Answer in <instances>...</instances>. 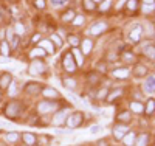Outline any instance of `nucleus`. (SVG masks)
I'll use <instances>...</instances> for the list:
<instances>
[{
    "mask_svg": "<svg viewBox=\"0 0 155 146\" xmlns=\"http://www.w3.org/2000/svg\"><path fill=\"white\" fill-rule=\"evenodd\" d=\"M20 112H22V104H19L17 101H11L5 107V115L8 118H17Z\"/></svg>",
    "mask_w": 155,
    "mask_h": 146,
    "instance_id": "obj_1",
    "label": "nucleus"
},
{
    "mask_svg": "<svg viewBox=\"0 0 155 146\" xmlns=\"http://www.w3.org/2000/svg\"><path fill=\"white\" fill-rule=\"evenodd\" d=\"M82 123V114L81 112H76V114H71L67 117V120H65V124L70 127V129H74L78 126H81Z\"/></svg>",
    "mask_w": 155,
    "mask_h": 146,
    "instance_id": "obj_2",
    "label": "nucleus"
},
{
    "mask_svg": "<svg viewBox=\"0 0 155 146\" xmlns=\"http://www.w3.org/2000/svg\"><path fill=\"white\" fill-rule=\"evenodd\" d=\"M62 64H64V69H65L68 73H73L76 70V62H74V58H73L71 53H65V55H64Z\"/></svg>",
    "mask_w": 155,
    "mask_h": 146,
    "instance_id": "obj_3",
    "label": "nucleus"
},
{
    "mask_svg": "<svg viewBox=\"0 0 155 146\" xmlns=\"http://www.w3.org/2000/svg\"><path fill=\"white\" fill-rule=\"evenodd\" d=\"M37 109H39L41 114H48V112L56 109V103H53V101H41L37 104Z\"/></svg>",
    "mask_w": 155,
    "mask_h": 146,
    "instance_id": "obj_4",
    "label": "nucleus"
},
{
    "mask_svg": "<svg viewBox=\"0 0 155 146\" xmlns=\"http://www.w3.org/2000/svg\"><path fill=\"white\" fill-rule=\"evenodd\" d=\"M45 72V64L42 61H33L30 65V73L31 75H41Z\"/></svg>",
    "mask_w": 155,
    "mask_h": 146,
    "instance_id": "obj_5",
    "label": "nucleus"
},
{
    "mask_svg": "<svg viewBox=\"0 0 155 146\" xmlns=\"http://www.w3.org/2000/svg\"><path fill=\"white\" fill-rule=\"evenodd\" d=\"M68 112H70L68 109H62V110L56 112L54 117H53V123H54V124H62V123H65L67 117H68Z\"/></svg>",
    "mask_w": 155,
    "mask_h": 146,
    "instance_id": "obj_6",
    "label": "nucleus"
},
{
    "mask_svg": "<svg viewBox=\"0 0 155 146\" xmlns=\"http://www.w3.org/2000/svg\"><path fill=\"white\" fill-rule=\"evenodd\" d=\"M141 34H143V28H141L140 25H135L130 30V33H129V39H130L132 42H140Z\"/></svg>",
    "mask_w": 155,
    "mask_h": 146,
    "instance_id": "obj_7",
    "label": "nucleus"
},
{
    "mask_svg": "<svg viewBox=\"0 0 155 146\" xmlns=\"http://www.w3.org/2000/svg\"><path fill=\"white\" fill-rule=\"evenodd\" d=\"M143 89H144V92L146 93H155V76H149L146 81H144V84H143Z\"/></svg>",
    "mask_w": 155,
    "mask_h": 146,
    "instance_id": "obj_8",
    "label": "nucleus"
},
{
    "mask_svg": "<svg viewBox=\"0 0 155 146\" xmlns=\"http://www.w3.org/2000/svg\"><path fill=\"white\" fill-rule=\"evenodd\" d=\"M124 134H127V126H126V124H116V126L113 127V135H115V138L121 140V138L124 137Z\"/></svg>",
    "mask_w": 155,
    "mask_h": 146,
    "instance_id": "obj_9",
    "label": "nucleus"
},
{
    "mask_svg": "<svg viewBox=\"0 0 155 146\" xmlns=\"http://www.w3.org/2000/svg\"><path fill=\"white\" fill-rule=\"evenodd\" d=\"M106 28H107V23H106V22H96V23L92 26L90 33H92L93 36H98V34H101L102 31H104Z\"/></svg>",
    "mask_w": 155,
    "mask_h": 146,
    "instance_id": "obj_10",
    "label": "nucleus"
},
{
    "mask_svg": "<svg viewBox=\"0 0 155 146\" xmlns=\"http://www.w3.org/2000/svg\"><path fill=\"white\" fill-rule=\"evenodd\" d=\"M41 92H42V95H44V97L51 98V100H54V98L61 97V95H59V92H58L56 89H51V87H47V89H44V90H41Z\"/></svg>",
    "mask_w": 155,
    "mask_h": 146,
    "instance_id": "obj_11",
    "label": "nucleus"
},
{
    "mask_svg": "<svg viewBox=\"0 0 155 146\" xmlns=\"http://www.w3.org/2000/svg\"><path fill=\"white\" fill-rule=\"evenodd\" d=\"M129 75H130V70L129 69H116V70H113V76L118 78V79H126V78H129Z\"/></svg>",
    "mask_w": 155,
    "mask_h": 146,
    "instance_id": "obj_12",
    "label": "nucleus"
},
{
    "mask_svg": "<svg viewBox=\"0 0 155 146\" xmlns=\"http://www.w3.org/2000/svg\"><path fill=\"white\" fill-rule=\"evenodd\" d=\"M25 92H27V93H31V95H37L39 92H41V87H39L37 83H30V84H27V87H25Z\"/></svg>",
    "mask_w": 155,
    "mask_h": 146,
    "instance_id": "obj_13",
    "label": "nucleus"
},
{
    "mask_svg": "<svg viewBox=\"0 0 155 146\" xmlns=\"http://www.w3.org/2000/svg\"><path fill=\"white\" fill-rule=\"evenodd\" d=\"M39 47L44 48L45 53H50V55H53V53H54V47H53V44H51V41H47V39H44V41L39 44Z\"/></svg>",
    "mask_w": 155,
    "mask_h": 146,
    "instance_id": "obj_14",
    "label": "nucleus"
},
{
    "mask_svg": "<svg viewBox=\"0 0 155 146\" xmlns=\"http://www.w3.org/2000/svg\"><path fill=\"white\" fill-rule=\"evenodd\" d=\"M143 53L149 58V59H155V45H152V44H147V45H144V48H143Z\"/></svg>",
    "mask_w": 155,
    "mask_h": 146,
    "instance_id": "obj_15",
    "label": "nucleus"
},
{
    "mask_svg": "<svg viewBox=\"0 0 155 146\" xmlns=\"http://www.w3.org/2000/svg\"><path fill=\"white\" fill-rule=\"evenodd\" d=\"M92 47H93V44H92V41H90V39H84L82 41V53L84 55H88L90 51H92Z\"/></svg>",
    "mask_w": 155,
    "mask_h": 146,
    "instance_id": "obj_16",
    "label": "nucleus"
},
{
    "mask_svg": "<svg viewBox=\"0 0 155 146\" xmlns=\"http://www.w3.org/2000/svg\"><path fill=\"white\" fill-rule=\"evenodd\" d=\"M71 55H73V58H76L74 61H76V64H78V65H82V64H84V56L81 55V51L78 50V48H73Z\"/></svg>",
    "mask_w": 155,
    "mask_h": 146,
    "instance_id": "obj_17",
    "label": "nucleus"
},
{
    "mask_svg": "<svg viewBox=\"0 0 155 146\" xmlns=\"http://www.w3.org/2000/svg\"><path fill=\"white\" fill-rule=\"evenodd\" d=\"M147 140H149L147 134H141L138 138H135V146H146L147 144Z\"/></svg>",
    "mask_w": 155,
    "mask_h": 146,
    "instance_id": "obj_18",
    "label": "nucleus"
},
{
    "mask_svg": "<svg viewBox=\"0 0 155 146\" xmlns=\"http://www.w3.org/2000/svg\"><path fill=\"white\" fill-rule=\"evenodd\" d=\"M8 37H9V41H11L12 48H17V45H19V36H17L16 33L9 31V33H8Z\"/></svg>",
    "mask_w": 155,
    "mask_h": 146,
    "instance_id": "obj_19",
    "label": "nucleus"
},
{
    "mask_svg": "<svg viewBox=\"0 0 155 146\" xmlns=\"http://www.w3.org/2000/svg\"><path fill=\"white\" fill-rule=\"evenodd\" d=\"M130 109H132L134 112H137V114H141V112L144 110L143 104H141V103H138V101H132V103H130Z\"/></svg>",
    "mask_w": 155,
    "mask_h": 146,
    "instance_id": "obj_20",
    "label": "nucleus"
},
{
    "mask_svg": "<svg viewBox=\"0 0 155 146\" xmlns=\"http://www.w3.org/2000/svg\"><path fill=\"white\" fill-rule=\"evenodd\" d=\"M123 140H124V143H126L127 146H130V144L135 143V134H134V132H127V135L123 137Z\"/></svg>",
    "mask_w": 155,
    "mask_h": 146,
    "instance_id": "obj_21",
    "label": "nucleus"
},
{
    "mask_svg": "<svg viewBox=\"0 0 155 146\" xmlns=\"http://www.w3.org/2000/svg\"><path fill=\"white\" fill-rule=\"evenodd\" d=\"M9 83H11V75H8V73L2 75V78H0V86L6 89L9 86Z\"/></svg>",
    "mask_w": 155,
    "mask_h": 146,
    "instance_id": "obj_22",
    "label": "nucleus"
},
{
    "mask_svg": "<svg viewBox=\"0 0 155 146\" xmlns=\"http://www.w3.org/2000/svg\"><path fill=\"white\" fill-rule=\"evenodd\" d=\"M30 56H31V58H36V56H45V50L41 48V47H36L34 50H31Z\"/></svg>",
    "mask_w": 155,
    "mask_h": 146,
    "instance_id": "obj_23",
    "label": "nucleus"
},
{
    "mask_svg": "<svg viewBox=\"0 0 155 146\" xmlns=\"http://www.w3.org/2000/svg\"><path fill=\"white\" fill-rule=\"evenodd\" d=\"M134 72H135V76H144L146 72H147V69L144 67V65H137Z\"/></svg>",
    "mask_w": 155,
    "mask_h": 146,
    "instance_id": "obj_24",
    "label": "nucleus"
},
{
    "mask_svg": "<svg viewBox=\"0 0 155 146\" xmlns=\"http://www.w3.org/2000/svg\"><path fill=\"white\" fill-rule=\"evenodd\" d=\"M0 51H2L3 56H8L9 55V44L6 41H3L2 44H0Z\"/></svg>",
    "mask_w": 155,
    "mask_h": 146,
    "instance_id": "obj_25",
    "label": "nucleus"
},
{
    "mask_svg": "<svg viewBox=\"0 0 155 146\" xmlns=\"http://www.w3.org/2000/svg\"><path fill=\"white\" fill-rule=\"evenodd\" d=\"M5 138H6V141H17L19 140V134L17 132H8V134L5 135Z\"/></svg>",
    "mask_w": 155,
    "mask_h": 146,
    "instance_id": "obj_26",
    "label": "nucleus"
},
{
    "mask_svg": "<svg viewBox=\"0 0 155 146\" xmlns=\"http://www.w3.org/2000/svg\"><path fill=\"white\" fill-rule=\"evenodd\" d=\"M14 33H16L17 36H22V34H25V26H23L20 22H17V23L14 25Z\"/></svg>",
    "mask_w": 155,
    "mask_h": 146,
    "instance_id": "obj_27",
    "label": "nucleus"
},
{
    "mask_svg": "<svg viewBox=\"0 0 155 146\" xmlns=\"http://www.w3.org/2000/svg\"><path fill=\"white\" fill-rule=\"evenodd\" d=\"M23 140H25V143L30 144V146L36 143V137L33 134H23Z\"/></svg>",
    "mask_w": 155,
    "mask_h": 146,
    "instance_id": "obj_28",
    "label": "nucleus"
},
{
    "mask_svg": "<svg viewBox=\"0 0 155 146\" xmlns=\"http://www.w3.org/2000/svg\"><path fill=\"white\" fill-rule=\"evenodd\" d=\"M121 93H123V90H121V89H118V90H113L112 93L109 95V98H107V100H109V101L112 103V101H115L116 98H118V97H120Z\"/></svg>",
    "mask_w": 155,
    "mask_h": 146,
    "instance_id": "obj_29",
    "label": "nucleus"
},
{
    "mask_svg": "<svg viewBox=\"0 0 155 146\" xmlns=\"http://www.w3.org/2000/svg\"><path fill=\"white\" fill-rule=\"evenodd\" d=\"M64 86L68 87V89H74L76 87V81L71 79V78H65V79H64Z\"/></svg>",
    "mask_w": 155,
    "mask_h": 146,
    "instance_id": "obj_30",
    "label": "nucleus"
},
{
    "mask_svg": "<svg viewBox=\"0 0 155 146\" xmlns=\"http://www.w3.org/2000/svg\"><path fill=\"white\" fill-rule=\"evenodd\" d=\"M84 22H85V17L84 16H74L73 17V25H76V26L84 25Z\"/></svg>",
    "mask_w": 155,
    "mask_h": 146,
    "instance_id": "obj_31",
    "label": "nucleus"
},
{
    "mask_svg": "<svg viewBox=\"0 0 155 146\" xmlns=\"http://www.w3.org/2000/svg\"><path fill=\"white\" fill-rule=\"evenodd\" d=\"M73 17H74V12H73L71 9H68L65 14L62 16V20H64V22H70V20H73Z\"/></svg>",
    "mask_w": 155,
    "mask_h": 146,
    "instance_id": "obj_32",
    "label": "nucleus"
},
{
    "mask_svg": "<svg viewBox=\"0 0 155 146\" xmlns=\"http://www.w3.org/2000/svg\"><path fill=\"white\" fill-rule=\"evenodd\" d=\"M155 110V101L153 100H149L147 101V106H146V114L149 115V114H152Z\"/></svg>",
    "mask_w": 155,
    "mask_h": 146,
    "instance_id": "obj_33",
    "label": "nucleus"
},
{
    "mask_svg": "<svg viewBox=\"0 0 155 146\" xmlns=\"http://www.w3.org/2000/svg\"><path fill=\"white\" fill-rule=\"evenodd\" d=\"M50 39H51V42H54L58 47H62V44H64V42H62V39H61L58 34H51V37H50Z\"/></svg>",
    "mask_w": 155,
    "mask_h": 146,
    "instance_id": "obj_34",
    "label": "nucleus"
},
{
    "mask_svg": "<svg viewBox=\"0 0 155 146\" xmlns=\"http://www.w3.org/2000/svg\"><path fill=\"white\" fill-rule=\"evenodd\" d=\"M84 8L87 11H93L95 9V3L92 2V0H84Z\"/></svg>",
    "mask_w": 155,
    "mask_h": 146,
    "instance_id": "obj_35",
    "label": "nucleus"
},
{
    "mask_svg": "<svg viewBox=\"0 0 155 146\" xmlns=\"http://www.w3.org/2000/svg\"><path fill=\"white\" fill-rule=\"evenodd\" d=\"M137 3H138L137 0H129L126 6H127V9H129V11H135V9H137Z\"/></svg>",
    "mask_w": 155,
    "mask_h": 146,
    "instance_id": "obj_36",
    "label": "nucleus"
},
{
    "mask_svg": "<svg viewBox=\"0 0 155 146\" xmlns=\"http://www.w3.org/2000/svg\"><path fill=\"white\" fill-rule=\"evenodd\" d=\"M110 5H112V0H106V2H102V3H101L99 9H101V11H107V9L110 8Z\"/></svg>",
    "mask_w": 155,
    "mask_h": 146,
    "instance_id": "obj_37",
    "label": "nucleus"
},
{
    "mask_svg": "<svg viewBox=\"0 0 155 146\" xmlns=\"http://www.w3.org/2000/svg\"><path fill=\"white\" fill-rule=\"evenodd\" d=\"M123 58H124V61H127V62H134V61H135V56L132 55V53H124Z\"/></svg>",
    "mask_w": 155,
    "mask_h": 146,
    "instance_id": "obj_38",
    "label": "nucleus"
},
{
    "mask_svg": "<svg viewBox=\"0 0 155 146\" xmlns=\"http://www.w3.org/2000/svg\"><path fill=\"white\" fill-rule=\"evenodd\" d=\"M107 95H109V90H107V89H102L99 93H98V98H99V100H104Z\"/></svg>",
    "mask_w": 155,
    "mask_h": 146,
    "instance_id": "obj_39",
    "label": "nucleus"
},
{
    "mask_svg": "<svg viewBox=\"0 0 155 146\" xmlns=\"http://www.w3.org/2000/svg\"><path fill=\"white\" fill-rule=\"evenodd\" d=\"M155 9V5H143V12H152Z\"/></svg>",
    "mask_w": 155,
    "mask_h": 146,
    "instance_id": "obj_40",
    "label": "nucleus"
},
{
    "mask_svg": "<svg viewBox=\"0 0 155 146\" xmlns=\"http://www.w3.org/2000/svg\"><path fill=\"white\" fill-rule=\"evenodd\" d=\"M9 95L11 97L16 95V83H9Z\"/></svg>",
    "mask_w": 155,
    "mask_h": 146,
    "instance_id": "obj_41",
    "label": "nucleus"
},
{
    "mask_svg": "<svg viewBox=\"0 0 155 146\" xmlns=\"http://www.w3.org/2000/svg\"><path fill=\"white\" fill-rule=\"evenodd\" d=\"M129 117H130V114L129 112H123L118 115V120H129Z\"/></svg>",
    "mask_w": 155,
    "mask_h": 146,
    "instance_id": "obj_42",
    "label": "nucleus"
},
{
    "mask_svg": "<svg viewBox=\"0 0 155 146\" xmlns=\"http://www.w3.org/2000/svg\"><path fill=\"white\" fill-rule=\"evenodd\" d=\"M70 44H71V45H73V47L76 48L78 45H79V41H78V37H74V36H71V37H70Z\"/></svg>",
    "mask_w": 155,
    "mask_h": 146,
    "instance_id": "obj_43",
    "label": "nucleus"
},
{
    "mask_svg": "<svg viewBox=\"0 0 155 146\" xmlns=\"http://www.w3.org/2000/svg\"><path fill=\"white\" fill-rule=\"evenodd\" d=\"M36 6L39 9H44L45 8V0H36Z\"/></svg>",
    "mask_w": 155,
    "mask_h": 146,
    "instance_id": "obj_44",
    "label": "nucleus"
},
{
    "mask_svg": "<svg viewBox=\"0 0 155 146\" xmlns=\"http://www.w3.org/2000/svg\"><path fill=\"white\" fill-rule=\"evenodd\" d=\"M101 131V126H92L90 127V132H92V134H96V132H99Z\"/></svg>",
    "mask_w": 155,
    "mask_h": 146,
    "instance_id": "obj_45",
    "label": "nucleus"
},
{
    "mask_svg": "<svg viewBox=\"0 0 155 146\" xmlns=\"http://www.w3.org/2000/svg\"><path fill=\"white\" fill-rule=\"evenodd\" d=\"M51 2H53V5H56V6H59V5H64L67 2V0H51Z\"/></svg>",
    "mask_w": 155,
    "mask_h": 146,
    "instance_id": "obj_46",
    "label": "nucleus"
},
{
    "mask_svg": "<svg viewBox=\"0 0 155 146\" xmlns=\"http://www.w3.org/2000/svg\"><path fill=\"white\" fill-rule=\"evenodd\" d=\"M146 28H147V36H153V31H152V25H150V23L146 26Z\"/></svg>",
    "mask_w": 155,
    "mask_h": 146,
    "instance_id": "obj_47",
    "label": "nucleus"
},
{
    "mask_svg": "<svg viewBox=\"0 0 155 146\" xmlns=\"http://www.w3.org/2000/svg\"><path fill=\"white\" fill-rule=\"evenodd\" d=\"M143 5H155V0H143Z\"/></svg>",
    "mask_w": 155,
    "mask_h": 146,
    "instance_id": "obj_48",
    "label": "nucleus"
},
{
    "mask_svg": "<svg viewBox=\"0 0 155 146\" xmlns=\"http://www.w3.org/2000/svg\"><path fill=\"white\" fill-rule=\"evenodd\" d=\"M39 39H41V34H36V36H34V37L31 39V42H37Z\"/></svg>",
    "mask_w": 155,
    "mask_h": 146,
    "instance_id": "obj_49",
    "label": "nucleus"
},
{
    "mask_svg": "<svg viewBox=\"0 0 155 146\" xmlns=\"http://www.w3.org/2000/svg\"><path fill=\"white\" fill-rule=\"evenodd\" d=\"M98 146H106V140H99L98 141Z\"/></svg>",
    "mask_w": 155,
    "mask_h": 146,
    "instance_id": "obj_50",
    "label": "nucleus"
},
{
    "mask_svg": "<svg viewBox=\"0 0 155 146\" xmlns=\"http://www.w3.org/2000/svg\"><path fill=\"white\" fill-rule=\"evenodd\" d=\"M5 20V17H3V14H2V8H0V22H3Z\"/></svg>",
    "mask_w": 155,
    "mask_h": 146,
    "instance_id": "obj_51",
    "label": "nucleus"
},
{
    "mask_svg": "<svg viewBox=\"0 0 155 146\" xmlns=\"http://www.w3.org/2000/svg\"><path fill=\"white\" fill-rule=\"evenodd\" d=\"M92 2H93V3H96V2H101V0H92Z\"/></svg>",
    "mask_w": 155,
    "mask_h": 146,
    "instance_id": "obj_52",
    "label": "nucleus"
}]
</instances>
